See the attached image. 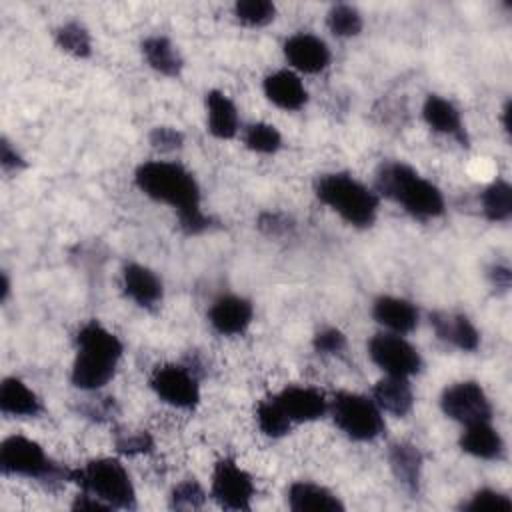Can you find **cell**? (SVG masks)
Listing matches in <instances>:
<instances>
[{
    "label": "cell",
    "mask_w": 512,
    "mask_h": 512,
    "mask_svg": "<svg viewBox=\"0 0 512 512\" xmlns=\"http://www.w3.org/2000/svg\"><path fill=\"white\" fill-rule=\"evenodd\" d=\"M76 346L72 384L80 390H98L106 386L122 356L120 338L100 322L90 320L78 330Z\"/></svg>",
    "instance_id": "cell-1"
},
{
    "label": "cell",
    "mask_w": 512,
    "mask_h": 512,
    "mask_svg": "<svg viewBox=\"0 0 512 512\" xmlns=\"http://www.w3.org/2000/svg\"><path fill=\"white\" fill-rule=\"evenodd\" d=\"M376 188L414 218L432 220L444 214V196L440 188L404 162L382 164L376 176Z\"/></svg>",
    "instance_id": "cell-2"
},
{
    "label": "cell",
    "mask_w": 512,
    "mask_h": 512,
    "mask_svg": "<svg viewBox=\"0 0 512 512\" xmlns=\"http://www.w3.org/2000/svg\"><path fill=\"white\" fill-rule=\"evenodd\" d=\"M136 186L148 198L172 206L176 214L200 210V188L190 170L178 162L150 160L136 168Z\"/></svg>",
    "instance_id": "cell-3"
},
{
    "label": "cell",
    "mask_w": 512,
    "mask_h": 512,
    "mask_svg": "<svg viewBox=\"0 0 512 512\" xmlns=\"http://www.w3.org/2000/svg\"><path fill=\"white\" fill-rule=\"evenodd\" d=\"M316 196L350 226L368 228L376 220L378 194L350 174H322L316 180Z\"/></svg>",
    "instance_id": "cell-4"
},
{
    "label": "cell",
    "mask_w": 512,
    "mask_h": 512,
    "mask_svg": "<svg viewBox=\"0 0 512 512\" xmlns=\"http://www.w3.org/2000/svg\"><path fill=\"white\" fill-rule=\"evenodd\" d=\"M70 482L82 492L106 502L110 508H134L136 492L124 464L116 458H94L70 470Z\"/></svg>",
    "instance_id": "cell-5"
},
{
    "label": "cell",
    "mask_w": 512,
    "mask_h": 512,
    "mask_svg": "<svg viewBox=\"0 0 512 512\" xmlns=\"http://www.w3.org/2000/svg\"><path fill=\"white\" fill-rule=\"evenodd\" d=\"M0 468L4 474L36 478L44 482L70 480V470L58 468L44 452V448L20 434L8 436L0 444Z\"/></svg>",
    "instance_id": "cell-6"
},
{
    "label": "cell",
    "mask_w": 512,
    "mask_h": 512,
    "mask_svg": "<svg viewBox=\"0 0 512 512\" xmlns=\"http://www.w3.org/2000/svg\"><path fill=\"white\" fill-rule=\"evenodd\" d=\"M334 424L352 440H376L384 432V418L378 404L356 392H338L328 406Z\"/></svg>",
    "instance_id": "cell-7"
},
{
    "label": "cell",
    "mask_w": 512,
    "mask_h": 512,
    "mask_svg": "<svg viewBox=\"0 0 512 512\" xmlns=\"http://www.w3.org/2000/svg\"><path fill=\"white\" fill-rule=\"evenodd\" d=\"M368 356L388 376L410 378L420 372V352L402 336L394 332H380L368 342Z\"/></svg>",
    "instance_id": "cell-8"
},
{
    "label": "cell",
    "mask_w": 512,
    "mask_h": 512,
    "mask_svg": "<svg viewBox=\"0 0 512 512\" xmlns=\"http://www.w3.org/2000/svg\"><path fill=\"white\" fill-rule=\"evenodd\" d=\"M210 492L226 510H250L256 486L252 476L240 464L232 458H222L214 464Z\"/></svg>",
    "instance_id": "cell-9"
},
{
    "label": "cell",
    "mask_w": 512,
    "mask_h": 512,
    "mask_svg": "<svg viewBox=\"0 0 512 512\" xmlns=\"http://www.w3.org/2000/svg\"><path fill=\"white\" fill-rule=\"evenodd\" d=\"M440 408L450 420H456L464 426L492 418V404L484 388L474 380H462L444 388L440 396Z\"/></svg>",
    "instance_id": "cell-10"
},
{
    "label": "cell",
    "mask_w": 512,
    "mask_h": 512,
    "mask_svg": "<svg viewBox=\"0 0 512 512\" xmlns=\"http://www.w3.org/2000/svg\"><path fill=\"white\" fill-rule=\"evenodd\" d=\"M150 386L156 396L182 410H192L200 402V388L194 374L178 364L158 366L150 376Z\"/></svg>",
    "instance_id": "cell-11"
},
{
    "label": "cell",
    "mask_w": 512,
    "mask_h": 512,
    "mask_svg": "<svg viewBox=\"0 0 512 512\" xmlns=\"http://www.w3.org/2000/svg\"><path fill=\"white\" fill-rule=\"evenodd\" d=\"M284 58L298 72L318 74L330 64V48L310 32H296L284 40Z\"/></svg>",
    "instance_id": "cell-12"
},
{
    "label": "cell",
    "mask_w": 512,
    "mask_h": 512,
    "mask_svg": "<svg viewBox=\"0 0 512 512\" xmlns=\"http://www.w3.org/2000/svg\"><path fill=\"white\" fill-rule=\"evenodd\" d=\"M252 318H254L252 302L236 294H226L216 298L208 310L210 326L222 336L242 334L250 326Z\"/></svg>",
    "instance_id": "cell-13"
},
{
    "label": "cell",
    "mask_w": 512,
    "mask_h": 512,
    "mask_svg": "<svg viewBox=\"0 0 512 512\" xmlns=\"http://www.w3.org/2000/svg\"><path fill=\"white\" fill-rule=\"evenodd\" d=\"M286 416L294 422H314L328 412L330 402L324 392L312 386H286L274 394Z\"/></svg>",
    "instance_id": "cell-14"
},
{
    "label": "cell",
    "mask_w": 512,
    "mask_h": 512,
    "mask_svg": "<svg viewBox=\"0 0 512 512\" xmlns=\"http://www.w3.org/2000/svg\"><path fill=\"white\" fill-rule=\"evenodd\" d=\"M374 320L394 334H408L418 324V308L398 296H378L372 304Z\"/></svg>",
    "instance_id": "cell-15"
},
{
    "label": "cell",
    "mask_w": 512,
    "mask_h": 512,
    "mask_svg": "<svg viewBox=\"0 0 512 512\" xmlns=\"http://www.w3.org/2000/svg\"><path fill=\"white\" fill-rule=\"evenodd\" d=\"M262 88L264 96L282 110H300L308 100V92L300 76L292 70H276L268 74Z\"/></svg>",
    "instance_id": "cell-16"
},
{
    "label": "cell",
    "mask_w": 512,
    "mask_h": 512,
    "mask_svg": "<svg viewBox=\"0 0 512 512\" xmlns=\"http://www.w3.org/2000/svg\"><path fill=\"white\" fill-rule=\"evenodd\" d=\"M430 324L436 336L464 352H472L480 344V334L468 316L456 312H434L430 314Z\"/></svg>",
    "instance_id": "cell-17"
},
{
    "label": "cell",
    "mask_w": 512,
    "mask_h": 512,
    "mask_svg": "<svg viewBox=\"0 0 512 512\" xmlns=\"http://www.w3.org/2000/svg\"><path fill=\"white\" fill-rule=\"evenodd\" d=\"M286 500L290 510L294 512H340L344 510V504L340 502V498L330 492L328 488L314 484V482H306V480H298L292 482L288 492H286Z\"/></svg>",
    "instance_id": "cell-18"
},
{
    "label": "cell",
    "mask_w": 512,
    "mask_h": 512,
    "mask_svg": "<svg viewBox=\"0 0 512 512\" xmlns=\"http://www.w3.org/2000/svg\"><path fill=\"white\" fill-rule=\"evenodd\" d=\"M126 296L142 308H152L162 300V280L142 264H126L122 272Z\"/></svg>",
    "instance_id": "cell-19"
},
{
    "label": "cell",
    "mask_w": 512,
    "mask_h": 512,
    "mask_svg": "<svg viewBox=\"0 0 512 512\" xmlns=\"http://www.w3.org/2000/svg\"><path fill=\"white\" fill-rule=\"evenodd\" d=\"M422 116L434 132L452 136V138L460 140L462 144H466V130H464L460 110L450 100H446L438 94L426 96L424 106H422Z\"/></svg>",
    "instance_id": "cell-20"
},
{
    "label": "cell",
    "mask_w": 512,
    "mask_h": 512,
    "mask_svg": "<svg viewBox=\"0 0 512 512\" xmlns=\"http://www.w3.org/2000/svg\"><path fill=\"white\" fill-rule=\"evenodd\" d=\"M460 448L482 460H498L504 454V440L490 420L474 422L464 426V432L460 434Z\"/></svg>",
    "instance_id": "cell-21"
},
{
    "label": "cell",
    "mask_w": 512,
    "mask_h": 512,
    "mask_svg": "<svg viewBox=\"0 0 512 512\" xmlns=\"http://www.w3.org/2000/svg\"><path fill=\"white\" fill-rule=\"evenodd\" d=\"M372 400L384 412H390L394 416H406L414 406V392L408 378L386 374L372 388Z\"/></svg>",
    "instance_id": "cell-22"
},
{
    "label": "cell",
    "mask_w": 512,
    "mask_h": 512,
    "mask_svg": "<svg viewBox=\"0 0 512 512\" xmlns=\"http://www.w3.org/2000/svg\"><path fill=\"white\" fill-rule=\"evenodd\" d=\"M206 124L210 134L220 140H230L238 132V110L220 90H210L206 94Z\"/></svg>",
    "instance_id": "cell-23"
},
{
    "label": "cell",
    "mask_w": 512,
    "mask_h": 512,
    "mask_svg": "<svg viewBox=\"0 0 512 512\" xmlns=\"http://www.w3.org/2000/svg\"><path fill=\"white\" fill-rule=\"evenodd\" d=\"M0 410L10 416L32 418L40 414L42 402L32 388H28L20 378H4L0 384Z\"/></svg>",
    "instance_id": "cell-24"
},
{
    "label": "cell",
    "mask_w": 512,
    "mask_h": 512,
    "mask_svg": "<svg viewBox=\"0 0 512 512\" xmlns=\"http://www.w3.org/2000/svg\"><path fill=\"white\" fill-rule=\"evenodd\" d=\"M142 56L148 62V66L162 76H180L184 68V60L178 48L166 36H148L142 42Z\"/></svg>",
    "instance_id": "cell-25"
},
{
    "label": "cell",
    "mask_w": 512,
    "mask_h": 512,
    "mask_svg": "<svg viewBox=\"0 0 512 512\" xmlns=\"http://www.w3.org/2000/svg\"><path fill=\"white\" fill-rule=\"evenodd\" d=\"M388 460L398 482L408 490H416L420 482V470H422L420 450L408 442H398L390 446Z\"/></svg>",
    "instance_id": "cell-26"
},
{
    "label": "cell",
    "mask_w": 512,
    "mask_h": 512,
    "mask_svg": "<svg viewBox=\"0 0 512 512\" xmlns=\"http://www.w3.org/2000/svg\"><path fill=\"white\" fill-rule=\"evenodd\" d=\"M480 202L490 222H508L512 216V186L506 180H494L480 194Z\"/></svg>",
    "instance_id": "cell-27"
},
{
    "label": "cell",
    "mask_w": 512,
    "mask_h": 512,
    "mask_svg": "<svg viewBox=\"0 0 512 512\" xmlns=\"http://www.w3.org/2000/svg\"><path fill=\"white\" fill-rule=\"evenodd\" d=\"M256 422H258L260 432L264 436H270V438H282L292 428V420L286 416V412L278 404L276 396H268V398L258 402Z\"/></svg>",
    "instance_id": "cell-28"
},
{
    "label": "cell",
    "mask_w": 512,
    "mask_h": 512,
    "mask_svg": "<svg viewBox=\"0 0 512 512\" xmlns=\"http://www.w3.org/2000/svg\"><path fill=\"white\" fill-rule=\"evenodd\" d=\"M328 30L338 38H352L358 36L364 22L358 8L350 4H334L326 14Z\"/></svg>",
    "instance_id": "cell-29"
},
{
    "label": "cell",
    "mask_w": 512,
    "mask_h": 512,
    "mask_svg": "<svg viewBox=\"0 0 512 512\" xmlns=\"http://www.w3.org/2000/svg\"><path fill=\"white\" fill-rule=\"evenodd\" d=\"M244 144L256 154H276L282 146V136L268 122H254L244 130Z\"/></svg>",
    "instance_id": "cell-30"
},
{
    "label": "cell",
    "mask_w": 512,
    "mask_h": 512,
    "mask_svg": "<svg viewBox=\"0 0 512 512\" xmlns=\"http://www.w3.org/2000/svg\"><path fill=\"white\" fill-rule=\"evenodd\" d=\"M56 44L76 58H88L92 54L90 34L80 22H66L60 26L56 30Z\"/></svg>",
    "instance_id": "cell-31"
},
{
    "label": "cell",
    "mask_w": 512,
    "mask_h": 512,
    "mask_svg": "<svg viewBox=\"0 0 512 512\" xmlns=\"http://www.w3.org/2000/svg\"><path fill=\"white\" fill-rule=\"evenodd\" d=\"M234 16L244 26L260 28L274 20L276 6L268 0H240L234 4Z\"/></svg>",
    "instance_id": "cell-32"
},
{
    "label": "cell",
    "mask_w": 512,
    "mask_h": 512,
    "mask_svg": "<svg viewBox=\"0 0 512 512\" xmlns=\"http://www.w3.org/2000/svg\"><path fill=\"white\" fill-rule=\"evenodd\" d=\"M466 512H510L512 500L504 492L482 488L470 496L468 502L462 504Z\"/></svg>",
    "instance_id": "cell-33"
},
{
    "label": "cell",
    "mask_w": 512,
    "mask_h": 512,
    "mask_svg": "<svg viewBox=\"0 0 512 512\" xmlns=\"http://www.w3.org/2000/svg\"><path fill=\"white\" fill-rule=\"evenodd\" d=\"M204 498L206 494L202 486L194 478H188L174 486L170 494V506L176 510H194L204 504Z\"/></svg>",
    "instance_id": "cell-34"
},
{
    "label": "cell",
    "mask_w": 512,
    "mask_h": 512,
    "mask_svg": "<svg viewBox=\"0 0 512 512\" xmlns=\"http://www.w3.org/2000/svg\"><path fill=\"white\" fill-rule=\"evenodd\" d=\"M346 348V336L338 328H324L314 336V350L318 354H340Z\"/></svg>",
    "instance_id": "cell-35"
},
{
    "label": "cell",
    "mask_w": 512,
    "mask_h": 512,
    "mask_svg": "<svg viewBox=\"0 0 512 512\" xmlns=\"http://www.w3.org/2000/svg\"><path fill=\"white\" fill-rule=\"evenodd\" d=\"M150 144L152 148L160 150V152H170L182 146V134L174 128L168 126H158L150 132Z\"/></svg>",
    "instance_id": "cell-36"
},
{
    "label": "cell",
    "mask_w": 512,
    "mask_h": 512,
    "mask_svg": "<svg viewBox=\"0 0 512 512\" xmlns=\"http://www.w3.org/2000/svg\"><path fill=\"white\" fill-rule=\"evenodd\" d=\"M116 448L124 454H142L152 448V438L148 432H130L116 440Z\"/></svg>",
    "instance_id": "cell-37"
},
{
    "label": "cell",
    "mask_w": 512,
    "mask_h": 512,
    "mask_svg": "<svg viewBox=\"0 0 512 512\" xmlns=\"http://www.w3.org/2000/svg\"><path fill=\"white\" fill-rule=\"evenodd\" d=\"M0 164L4 170H18L26 166L24 158L16 152V148L6 138H2L0 142Z\"/></svg>",
    "instance_id": "cell-38"
},
{
    "label": "cell",
    "mask_w": 512,
    "mask_h": 512,
    "mask_svg": "<svg viewBox=\"0 0 512 512\" xmlns=\"http://www.w3.org/2000/svg\"><path fill=\"white\" fill-rule=\"evenodd\" d=\"M490 278L496 286H502V288L510 286V270L506 266H494L490 270Z\"/></svg>",
    "instance_id": "cell-39"
}]
</instances>
